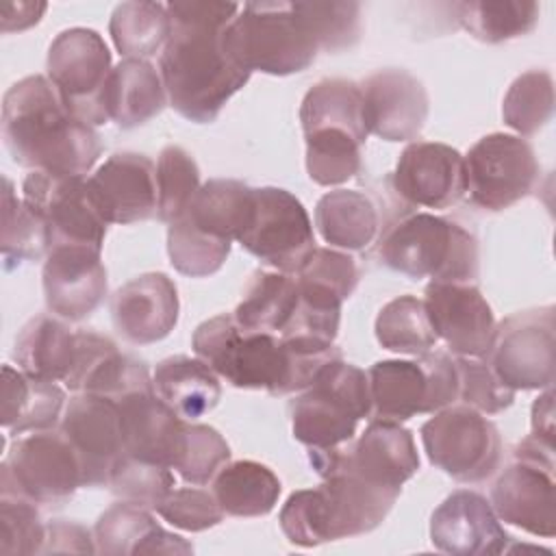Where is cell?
I'll use <instances>...</instances> for the list:
<instances>
[{
	"instance_id": "obj_1",
	"label": "cell",
	"mask_w": 556,
	"mask_h": 556,
	"mask_svg": "<svg viewBox=\"0 0 556 556\" xmlns=\"http://www.w3.org/2000/svg\"><path fill=\"white\" fill-rule=\"evenodd\" d=\"M241 4L219 0H176L167 4L169 37L159 72L169 106L189 122L211 124L250 80L226 48V28Z\"/></svg>"
},
{
	"instance_id": "obj_2",
	"label": "cell",
	"mask_w": 556,
	"mask_h": 556,
	"mask_svg": "<svg viewBox=\"0 0 556 556\" xmlns=\"http://www.w3.org/2000/svg\"><path fill=\"white\" fill-rule=\"evenodd\" d=\"M191 348L228 384L269 395L300 393L326 363L343 358L334 343L243 330L228 313L202 321Z\"/></svg>"
},
{
	"instance_id": "obj_3",
	"label": "cell",
	"mask_w": 556,
	"mask_h": 556,
	"mask_svg": "<svg viewBox=\"0 0 556 556\" xmlns=\"http://www.w3.org/2000/svg\"><path fill=\"white\" fill-rule=\"evenodd\" d=\"M2 139L11 159L33 172L85 176L102 152L93 126L80 122L41 74L7 89Z\"/></svg>"
},
{
	"instance_id": "obj_4",
	"label": "cell",
	"mask_w": 556,
	"mask_h": 556,
	"mask_svg": "<svg viewBox=\"0 0 556 556\" xmlns=\"http://www.w3.org/2000/svg\"><path fill=\"white\" fill-rule=\"evenodd\" d=\"M308 460L321 484L287 497L280 508V530L298 547L352 539L376 530L400 495L367 484L332 460L328 452L308 450Z\"/></svg>"
},
{
	"instance_id": "obj_5",
	"label": "cell",
	"mask_w": 556,
	"mask_h": 556,
	"mask_svg": "<svg viewBox=\"0 0 556 556\" xmlns=\"http://www.w3.org/2000/svg\"><path fill=\"white\" fill-rule=\"evenodd\" d=\"M378 256L382 265L410 280L476 282L480 274L478 239L432 213H406L384 226Z\"/></svg>"
},
{
	"instance_id": "obj_6",
	"label": "cell",
	"mask_w": 556,
	"mask_h": 556,
	"mask_svg": "<svg viewBox=\"0 0 556 556\" xmlns=\"http://www.w3.org/2000/svg\"><path fill=\"white\" fill-rule=\"evenodd\" d=\"M230 56L248 72L289 76L304 72L319 43L295 2H245L226 28Z\"/></svg>"
},
{
	"instance_id": "obj_7",
	"label": "cell",
	"mask_w": 556,
	"mask_h": 556,
	"mask_svg": "<svg viewBox=\"0 0 556 556\" xmlns=\"http://www.w3.org/2000/svg\"><path fill=\"white\" fill-rule=\"evenodd\" d=\"M293 439L308 450H332L354 439L361 419L371 417L367 374L343 358L326 363L289 404Z\"/></svg>"
},
{
	"instance_id": "obj_8",
	"label": "cell",
	"mask_w": 556,
	"mask_h": 556,
	"mask_svg": "<svg viewBox=\"0 0 556 556\" xmlns=\"http://www.w3.org/2000/svg\"><path fill=\"white\" fill-rule=\"evenodd\" d=\"M371 417L406 421L437 413L458 402V369L454 354L430 350L417 361H378L367 371Z\"/></svg>"
},
{
	"instance_id": "obj_9",
	"label": "cell",
	"mask_w": 556,
	"mask_h": 556,
	"mask_svg": "<svg viewBox=\"0 0 556 556\" xmlns=\"http://www.w3.org/2000/svg\"><path fill=\"white\" fill-rule=\"evenodd\" d=\"M428 460L463 484L489 480L502 463V437L486 415L465 404L434 413L421 430Z\"/></svg>"
},
{
	"instance_id": "obj_10",
	"label": "cell",
	"mask_w": 556,
	"mask_h": 556,
	"mask_svg": "<svg viewBox=\"0 0 556 556\" xmlns=\"http://www.w3.org/2000/svg\"><path fill=\"white\" fill-rule=\"evenodd\" d=\"M46 70L48 80L80 122L89 126L111 122L106 89L113 65L111 50L98 30L83 26L61 30L48 48Z\"/></svg>"
},
{
	"instance_id": "obj_11",
	"label": "cell",
	"mask_w": 556,
	"mask_h": 556,
	"mask_svg": "<svg viewBox=\"0 0 556 556\" xmlns=\"http://www.w3.org/2000/svg\"><path fill=\"white\" fill-rule=\"evenodd\" d=\"M554 484V445L530 434L515 445L513 463L497 476L489 502L500 521L552 539L556 534Z\"/></svg>"
},
{
	"instance_id": "obj_12",
	"label": "cell",
	"mask_w": 556,
	"mask_h": 556,
	"mask_svg": "<svg viewBox=\"0 0 556 556\" xmlns=\"http://www.w3.org/2000/svg\"><path fill=\"white\" fill-rule=\"evenodd\" d=\"M237 241L263 265L282 274H295L317 248L304 204L282 187L252 189L250 213Z\"/></svg>"
},
{
	"instance_id": "obj_13",
	"label": "cell",
	"mask_w": 556,
	"mask_h": 556,
	"mask_svg": "<svg viewBox=\"0 0 556 556\" xmlns=\"http://www.w3.org/2000/svg\"><path fill=\"white\" fill-rule=\"evenodd\" d=\"M465 159V195L482 211H504L528 198L541 178L534 148L519 135L491 132Z\"/></svg>"
},
{
	"instance_id": "obj_14",
	"label": "cell",
	"mask_w": 556,
	"mask_h": 556,
	"mask_svg": "<svg viewBox=\"0 0 556 556\" xmlns=\"http://www.w3.org/2000/svg\"><path fill=\"white\" fill-rule=\"evenodd\" d=\"M486 363L513 391L547 389L556 365V308H528L495 324Z\"/></svg>"
},
{
	"instance_id": "obj_15",
	"label": "cell",
	"mask_w": 556,
	"mask_h": 556,
	"mask_svg": "<svg viewBox=\"0 0 556 556\" xmlns=\"http://www.w3.org/2000/svg\"><path fill=\"white\" fill-rule=\"evenodd\" d=\"M80 486V460L65 434L54 430L17 439L0 467V493H17L35 504H65Z\"/></svg>"
},
{
	"instance_id": "obj_16",
	"label": "cell",
	"mask_w": 556,
	"mask_h": 556,
	"mask_svg": "<svg viewBox=\"0 0 556 556\" xmlns=\"http://www.w3.org/2000/svg\"><path fill=\"white\" fill-rule=\"evenodd\" d=\"M22 198L48 226L52 245L83 243L102 250L109 224L85 176L30 172L22 182Z\"/></svg>"
},
{
	"instance_id": "obj_17",
	"label": "cell",
	"mask_w": 556,
	"mask_h": 556,
	"mask_svg": "<svg viewBox=\"0 0 556 556\" xmlns=\"http://www.w3.org/2000/svg\"><path fill=\"white\" fill-rule=\"evenodd\" d=\"M61 432L80 460L83 486L96 489L109 484L111 471L124 454L117 402L93 393L74 395L63 410Z\"/></svg>"
},
{
	"instance_id": "obj_18",
	"label": "cell",
	"mask_w": 556,
	"mask_h": 556,
	"mask_svg": "<svg viewBox=\"0 0 556 556\" xmlns=\"http://www.w3.org/2000/svg\"><path fill=\"white\" fill-rule=\"evenodd\" d=\"M317 452H328L334 463L367 484L395 495L419 471V454L410 430L387 419H371L354 443L348 441L341 447Z\"/></svg>"
},
{
	"instance_id": "obj_19",
	"label": "cell",
	"mask_w": 556,
	"mask_h": 556,
	"mask_svg": "<svg viewBox=\"0 0 556 556\" xmlns=\"http://www.w3.org/2000/svg\"><path fill=\"white\" fill-rule=\"evenodd\" d=\"M48 311L65 321H83L104 300L109 282L102 250L83 243L52 245L41 271Z\"/></svg>"
},
{
	"instance_id": "obj_20",
	"label": "cell",
	"mask_w": 556,
	"mask_h": 556,
	"mask_svg": "<svg viewBox=\"0 0 556 556\" xmlns=\"http://www.w3.org/2000/svg\"><path fill=\"white\" fill-rule=\"evenodd\" d=\"M391 185L408 206L450 208L465 195V159L447 143L413 141L402 150Z\"/></svg>"
},
{
	"instance_id": "obj_21",
	"label": "cell",
	"mask_w": 556,
	"mask_h": 556,
	"mask_svg": "<svg viewBox=\"0 0 556 556\" xmlns=\"http://www.w3.org/2000/svg\"><path fill=\"white\" fill-rule=\"evenodd\" d=\"M424 304L437 337L454 356L484 358L495 317L473 282H428Z\"/></svg>"
},
{
	"instance_id": "obj_22",
	"label": "cell",
	"mask_w": 556,
	"mask_h": 556,
	"mask_svg": "<svg viewBox=\"0 0 556 556\" xmlns=\"http://www.w3.org/2000/svg\"><path fill=\"white\" fill-rule=\"evenodd\" d=\"M363 111L369 135L384 141H413L421 135L430 98L419 78L406 70H380L361 83Z\"/></svg>"
},
{
	"instance_id": "obj_23",
	"label": "cell",
	"mask_w": 556,
	"mask_h": 556,
	"mask_svg": "<svg viewBox=\"0 0 556 556\" xmlns=\"http://www.w3.org/2000/svg\"><path fill=\"white\" fill-rule=\"evenodd\" d=\"M87 182L106 224L126 226L156 217V165L146 154L115 152Z\"/></svg>"
},
{
	"instance_id": "obj_24",
	"label": "cell",
	"mask_w": 556,
	"mask_h": 556,
	"mask_svg": "<svg viewBox=\"0 0 556 556\" xmlns=\"http://www.w3.org/2000/svg\"><path fill=\"white\" fill-rule=\"evenodd\" d=\"M430 541L443 554L486 556L502 554L510 536L484 495L458 489L434 508Z\"/></svg>"
},
{
	"instance_id": "obj_25",
	"label": "cell",
	"mask_w": 556,
	"mask_h": 556,
	"mask_svg": "<svg viewBox=\"0 0 556 556\" xmlns=\"http://www.w3.org/2000/svg\"><path fill=\"white\" fill-rule=\"evenodd\" d=\"M178 289L163 271H148L122 285L111 298V319L132 345H150L165 339L178 321Z\"/></svg>"
},
{
	"instance_id": "obj_26",
	"label": "cell",
	"mask_w": 556,
	"mask_h": 556,
	"mask_svg": "<svg viewBox=\"0 0 556 556\" xmlns=\"http://www.w3.org/2000/svg\"><path fill=\"white\" fill-rule=\"evenodd\" d=\"M122 415L124 454L174 467L187 419L169 408L156 391H137L115 400Z\"/></svg>"
},
{
	"instance_id": "obj_27",
	"label": "cell",
	"mask_w": 556,
	"mask_h": 556,
	"mask_svg": "<svg viewBox=\"0 0 556 556\" xmlns=\"http://www.w3.org/2000/svg\"><path fill=\"white\" fill-rule=\"evenodd\" d=\"M96 554L139 556V554H193V545L156 523L148 508L119 500L106 508L93 526Z\"/></svg>"
},
{
	"instance_id": "obj_28",
	"label": "cell",
	"mask_w": 556,
	"mask_h": 556,
	"mask_svg": "<svg viewBox=\"0 0 556 556\" xmlns=\"http://www.w3.org/2000/svg\"><path fill=\"white\" fill-rule=\"evenodd\" d=\"M65 391L50 380H41L13 369L2 367V428L9 434L52 430L63 417Z\"/></svg>"
},
{
	"instance_id": "obj_29",
	"label": "cell",
	"mask_w": 556,
	"mask_h": 556,
	"mask_svg": "<svg viewBox=\"0 0 556 556\" xmlns=\"http://www.w3.org/2000/svg\"><path fill=\"white\" fill-rule=\"evenodd\" d=\"M167 104L161 72L146 59L119 61L109 78V119L119 128H137L156 117Z\"/></svg>"
},
{
	"instance_id": "obj_30",
	"label": "cell",
	"mask_w": 556,
	"mask_h": 556,
	"mask_svg": "<svg viewBox=\"0 0 556 556\" xmlns=\"http://www.w3.org/2000/svg\"><path fill=\"white\" fill-rule=\"evenodd\" d=\"M74 354L76 332L52 315L28 319L13 343L17 369L50 382H65L74 365Z\"/></svg>"
},
{
	"instance_id": "obj_31",
	"label": "cell",
	"mask_w": 556,
	"mask_h": 556,
	"mask_svg": "<svg viewBox=\"0 0 556 556\" xmlns=\"http://www.w3.org/2000/svg\"><path fill=\"white\" fill-rule=\"evenodd\" d=\"M152 382L156 395L187 421L211 413L222 397L217 374L198 356L176 354L163 358L154 369Z\"/></svg>"
},
{
	"instance_id": "obj_32",
	"label": "cell",
	"mask_w": 556,
	"mask_h": 556,
	"mask_svg": "<svg viewBox=\"0 0 556 556\" xmlns=\"http://www.w3.org/2000/svg\"><path fill=\"white\" fill-rule=\"evenodd\" d=\"M298 304L319 315L341 317L343 302L358 285V267L345 252L315 248L295 271Z\"/></svg>"
},
{
	"instance_id": "obj_33",
	"label": "cell",
	"mask_w": 556,
	"mask_h": 556,
	"mask_svg": "<svg viewBox=\"0 0 556 556\" xmlns=\"http://www.w3.org/2000/svg\"><path fill=\"white\" fill-rule=\"evenodd\" d=\"M315 226L326 243L356 252L378 237L380 213L367 193L334 189L317 200Z\"/></svg>"
},
{
	"instance_id": "obj_34",
	"label": "cell",
	"mask_w": 556,
	"mask_h": 556,
	"mask_svg": "<svg viewBox=\"0 0 556 556\" xmlns=\"http://www.w3.org/2000/svg\"><path fill=\"white\" fill-rule=\"evenodd\" d=\"M211 491L224 515L263 517L278 504L282 484L278 476L263 463L228 460L215 473Z\"/></svg>"
},
{
	"instance_id": "obj_35",
	"label": "cell",
	"mask_w": 556,
	"mask_h": 556,
	"mask_svg": "<svg viewBox=\"0 0 556 556\" xmlns=\"http://www.w3.org/2000/svg\"><path fill=\"white\" fill-rule=\"evenodd\" d=\"M300 122L302 132L317 128H343L363 143L369 137L361 85L345 78H324L315 83L302 98Z\"/></svg>"
},
{
	"instance_id": "obj_36",
	"label": "cell",
	"mask_w": 556,
	"mask_h": 556,
	"mask_svg": "<svg viewBox=\"0 0 556 556\" xmlns=\"http://www.w3.org/2000/svg\"><path fill=\"white\" fill-rule=\"evenodd\" d=\"M298 306V282L291 274L258 269L252 274L232 317L243 330L280 334Z\"/></svg>"
},
{
	"instance_id": "obj_37",
	"label": "cell",
	"mask_w": 556,
	"mask_h": 556,
	"mask_svg": "<svg viewBox=\"0 0 556 556\" xmlns=\"http://www.w3.org/2000/svg\"><path fill=\"white\" fill-rule=\"evenodd\" d=\"M252 204V187L232 178H211L200 185L189 208L182 213L200 230L237 241Z\"/></svg>"
},
{
	"instance_id": "obj_38",
	"label": "cell",
	"mask_w": 556,
	"mask_h": 556,
	"mask_svg": "<svg viewBox=\"0 0 556 556\" xmlns=\"http://www.w3.org/2000/svg\"><path fill=\"white\" fill-rule=\"evenodd\" d=\"M456 22L482 43H502L528 35L541 7L530 0H463L452 7Z\"/></svg>"
},
{
	"instance_id": "obj_39",
	"label": "cell",
	"mask_w": 556,
	"mask_h": 556,
	"mask_svg": "<svg viewBox=\"0 0 556 556\" xmlns=\"http://www.w3.org/2000/svg\"><path fill=\"white\" fill-rule=\"evenodd\" d=\"M113 46L126 59H150L165 48L169 37L167 4L132 0L115 7L109 20Z\"/></svg>"
},
{
	"instance_id": "obj_40",
	"label": "cell",
	"mask_w": 556,
	"mask_h": 556,
	"mask_svg": "<svg viewBox=\"0 0 556 556\" xmlns=\"http://www.w3.org/2000/svg\"><path fill=\"white\" fill-rule=\"evenodd\" d=\"M2 237L0 250L4 258V267L11 269L13 265L39 261L48 256L52 241L48 226L43 219L17 198L13 182L9 176H2Z\"/></svg>"
},
{
	"instance_id": "obj_41",
	"label": "cell",
	"mask_w": 556,
	"mask_h": 556,
	"mask_svg": "<svg viewBox=\"0 0 556 556\" xmlns=\"http://www.w3.org/2000/svg\"><path fill=\"white\" fill-rule=\"evenodd\" d=\"M378 343L397 354L421 356L434 350L439 337L430 324L424 300L415 295H400L389 300L374 324Z\"/></svg>"
},
{
	"instance_id": "obj_42",
	"label": "cell",
	"mask_w": 556,
	"mask_h": 556,
	"mask_svg": "<svg viewBox=\"0 0 556 556\" xmlns=\"http://www.w3.org/2000/svg\"><path fill=\"white\" fill-rule=\"evenodd\" d=\"M306 172L315 185L334 187L361 172L363 141L343 128H317L304 132Z\"/></svg>"
},
{
	"instance_id": "obj_43",
	"label": "cell",
	"mask_w": 556,
	"mask_h": 556,
	"mask_svg": "<svg viewBox=\"0 0 556 556\" xmlns=\"http://www.w3.org/2000/svg\"><path fill=\"white\" fill-rule=\"evenodd\" d=\"M554 115V78L545 70L517 76L502 102V117L519 137L536 135Z\"/></svg>"
},
{
	"instance_id": "obj_44",
	"label": "cell",
	"mask_w": 556,
	"mask_h": 556,
	"mask_svg": "<svg viewBox=\"0 0 556 556\" xmlns=\"http://www.w3.org/2000/svg\"><path fill=\"white\" fill-rule=\"evenodd\" d=\"M230 245L232 241L200 230L185 215L167 224L169 263L182 276L206 278L219 271L230 254Z\"/></svg>"
},
{
	"instance_id": "obj_45",
	"label": "cell",
	"mask_w": 556,
	"mask_h": 556,
	"mask_svg": "<svg viewBox=\"0 0 556 556\" xmlns=\"http://www.w3.org/2000/svg\"><path fill=\"white\" fill-rule=\"evenodd\" d=\"M200 189L195 159L180 146H165L156 159V217L165 224L178 219Z\"/></svg>"
},
{
	"instance_id": "obj_46",
	"label": "cell",
	"mask_w": 556,
	"mask_h": 556,
	"mask_svg": "<svg viewBox=\"0 0 556 556\" xmlns=\"http://www.w3.org/2000/svg\"><path fill=\"white\" fill-rule=\"evenodd\" d=\"M113 495L124 502L156 508L174 489V473L167 465L122 454L111 471L109 484Z\"/></svg>"
},
{
	"instance_id": "obj_47",
	"label": "cell",
	"mask_w": 556,
	"mask_h": 556,
	"mask_svg": "<svg viewBox=\"0 0 556 556\" xmlns=\"http://www.w3.org/2000/svg\"><path fill=\"white\" fill-rule=\"evenodd\" d=\"M230 460V447L226 439L211 426L187 421L185 437L174 460L178 476L195 486L206 484Z\"/></svg>"
},
{
	"instance_id": "obj_48",
	"label": "cell",
	"mask_w": 556,
	"mask_h": 556,
	"mask_svg": "<svg viewBox=\"0 0 556 556\" xmlns=\"http://www.w3.org/2000/svg\"><path fill=\"white\" fill-rule=\"evenodd\" d=\"M298 13L313 33L319 50L339 52L352 48L361 35L358 2H295Z\"/></svg>"
},
{
	"instance_id": "obj_49",
	"label": "cell",
	"mask_w": 556,
	"mask_h": 556,
	"mask_svg": "<svg viewBox=\"0 0 556 556\" xmlns=\"http://www.w3.org/2000/svg\"><path fill=\"white\" fill-rule=\"evenodd\" d=\"M46 526L37 504L17 493H0V554L30 556L41 554Z\"/></svg>"
},
{
	"instance_id": "obj_50",
	"label": "cell",
	"mask_w": 556,
	"mask_h": 556,
	"mask_svg": "<svg viewBox=\"0 0 556 556\" xmlns=\"http://www.w3.org/2000/svg\"><path fill=\"white\" fill-rule=\"evenodd\" d=\"M152 389L154 382L150 378L148 365L130 354H122L115 345L91 367L78 393H93L111 400H122L130 393Z\"/></svg>"
},
{
	"instance_id": "obj_51",
	"label": "cell",
	"mask_w": 556,
	"mask_h": 556,
	"mask_svg": "<svg viewBox=\"0 0 556 556\" xmlns=\"http://www.w3.org/2000/svg\"><path fill=\"white\" fill-rule=\"evenodd\" d=\"M458 369V402L482 415H497L515 402V393L506 387L493 367L482 358L454 356Z\"/></svg>"
},
{
	"instance_id": "obj_52",
	"label": "cell",
	"mask_w": 556,
	"mask_h": 556,
	"mask_svg": "<svg viewBox=\"0 0 556 556\" xmlns=\"http://www.w3.org/2000/svg\"><path fill=\"white\" fill-rule=\"evenodd\" d=\"M169 526L187 530V532H202L215 528L224 519V510L217 504L213 491L185 486L172 489L169 495L154 508Z\"/></svg>"
},
{
	"instance_id": "obj_53",
	"label": "cell",
	"mask_w": 556,
	"mask_h": 556,
	"mask_svg": "<svg viewBox=\"0 0 556 556\" xmlns=\"http://www.w3.org/2000/svg\"><path fill=\"white\" fill-rule=\"evenodd\" d=\"M96 554L93 532L67 519H54L46 526V541L41 554Z\"/></svg>"
},
{
	"instance_id": "obj_54",
	"label": "cell",
	"mask_w": 556,
	"mask_h": 556,
	"mask_svg": "<svg viewBox=\"0 0 556 556\" xmlns=\"http://www.w3.org/2000/svg\"><path fill=\"white\" fill-rule=\"evenodd\" d=\"M115 343L93 330H78L76 332V354H74V365L70 376L65 378V387L70 391H80L83 380L91 371V367L109 352L113 350Z\"/></svg>"
},
{
	"instance_id": "obj_55",
	"label": "cell",
	"mask_w": 556,
	"mask_h": 556,
	"mask_svg": "<svg viewBox=\"0 0 556 556\" xmlns=\"http://www.w3.org/2000/svg\"><path fill=\"white\" fill-rule=\"evenodd\" d=\"M46 9H48L46 2H7L0 9L2 11L0 28H2V33L26 30L41 20Z\"/></svg>"
},
{
	"instance_id": "obj_56",
	"label": "cell",
	"mask_w": 556,
	"mask_h": 556,
	"mask_svg": "<svg viewBox=\"0 0 556 556\" xmlns=\"http://www.w3.org/2000/svg\"><path fill=\"white\" fill-rule=\"evenodd\" d=\"M534 439L554 445V391L552 387L541 393L532 404V432Z\"/></svg>"
}]
</instances>
